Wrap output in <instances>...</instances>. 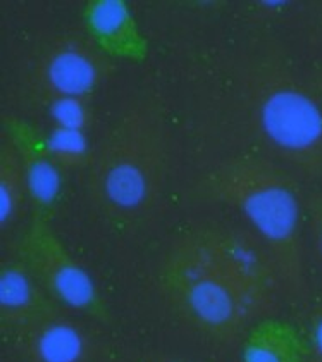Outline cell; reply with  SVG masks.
Wrapping results in <instances>:
<instances>
[{"instance_id":"18","label":"cell","mask_w":322,"mask_h":362,"mask_svg":"<svg viewBox=\"0 0 322 362\" xmlns=\"http://www.w3.org/2000/svg\"><path fill=\"white\" fill-rule=\"evenodd\" d=\"M316 23H317V30H319V33L322 37V6L319 7V11H317V14H316Z\"/></svg>"},{"instance_id":"3","label":"cell","mask_w":322,"mask_h":362,"mask_svg":"<svg viewBox=\"0 0 322 362\" xmlns=\"http://www.w3.org/2000/svg\"><path fill=\"white\" fill-rule=\"evenodd\" d=\"M202 192L209 200L239 212L273 254L286 293L305 297V207L292 176L267 157L234 156L212 169L202 181Z\"/></svg>"},{"instance_id":"14","label":"cell","mask_w":322,"mask_h":362,"mask_svg":"<svg viewBox=\"0 0 322 362\" xmlns=\"http://www.w3.org/2000/svg\"><path fill=\"white\" fill-rule=\"evenodd\" d=\"M305 216L314 247L322 262V190L312 192L305 200Z\"/></svg>"},{"instance_id":"11","label":"cell","mask_w":322,"mask_h":362,"mask_svg":"<svg viewBox=\"0 0 322 362\" xmlns=\"http://www.w3.org/2000/svg\"><path fill=\"white\" fill-rule=\"evenodd\" d=\"M28 200V178L21 152L13 139L4 140L0 147V226L4 230L18 221Z\"/></svg>"},{"instance_id":"9","label":"cell","mask_w":322,"mask_h":362,"mask_svg":"<svg viewBox=\"0 0 322 362\" xmlns=\"http://www.w3.org/2000/svg\"><path fill=\"white\" fill-rule=\"evenodd\" d=\"M307 354L305 337L292 322L266 317L246 333L242 362H304Z\"/></svg>"},{"instance_id":"10","label":"cell","mask_w":322,"mask_h":362,"mask_svg":"<svg viewBox=\"0 0 322 362\" xmlns=\"http://www.w3.org/2000/svg\"><path fill=\"white\" fill-rule=\"evenodd\" d=\"M13 140L18 145L23 164H25L30 202L35 206L37 216L45 218L47 211L52 209L59 192H61V168L54 163L52 157L47 152L45 141L38 145L37 141L26 140V135L23 132L14 133Z\"/></svg>"},{"instance_id":"12","label":"cell","mask_w":322,"mask_h":362,"mask_svg":"<svg viewBox=\"0 0 322 362\" xmlns=\"http://www.w3.org/2000/svg\"><path fill=\"white\" fill-rule=\"evenodd\" d=\"M45 148L61 169H86L93 152L90 151L85 132L64 128H56L50 133Z\"/></svg>"},{"instance_id":"6","label":"cell","mask_w":322,"mask_h":362,"mask_svg":"<svg viewBox=\"0 0 322 362\" xmlns=\"http://www.w3.org/2000/svg\"><path fill=\"white\" fill-rule=\"evenodd\" d=\"M114 69L112 57L95 40L81 35H62L35 59L30 88L47 104L90 100Z\"/></svg>"},{"instance_id":"16","label":"cell","mask_w":322,"mask_h":362,"mask_svg":"<svg viewBox=\"0 0 322 362\" xmlns=\"http://www.w3.org/2000/svg\"><path fill=\"white\" fill-rule=\"evenodd\" d=\"M133 362H193L183 359V357H174V356H164V354H154V356H145Z\"/></svg>"},{"instance_id":"17","label":"cell","mask_w":322,"mask_h":362,"mask_svg":"<svg viewBox=\"0 0 322 362\" xmlns=\"http://www.w3.org/2000/svg\"><path fill=\"white\" fill-rule=\"evenodd\" d=\"M309 86L312 88V92L316 93L317 98L322 102V68H317L310 76Z\"/></svg>"},{"instance_id":"1","label":"cell","mask_w":322,"mask_h":362,"mask_svg":"<svg viewBox=\"0 0 322 362\" xmlns=\"http://www.w3.org/2000/svg\"><path fill=\"white\" fill-rule=\"evenodd\" d=\"M172 309L215 344L231 345L273 317L285 286L270 254L233 226H200L172 240L157 267Z\"/></svg>"},{"instance_id":"7","label":"cell","mask_w":322,"mask_h":362,"mask_svg":"<svg viewBox=\"0 0 322 362\" xmlns=\"http://www.w3.org/2000/svg\"><path fill=\"white\" fill-rule=\"evenodd\" d=\"M14 350L25 362H97L104 341L92 326L62 313L16 332Z\"/></svg>"},{"instance_id":"2","label":"cell","mask_w":322,"mask_h":362,"mask_svg":"<svg viewBox=\"0 0 322 362\" xmlns=\"http://www.w3.org/2000/svg\"><path fill=\"white\" fill-rule=\"evenodd\" d=\"M171 160V129L164 107L154 97H138L92 152L86 195L109 221L138 226L162 202Z\"/></svg>"},{"instance_id":"13","label":"cell","mask_w":322,"mask_h":362,"mask_svg":"<svg viewBox=\"0 0 322 362\" xmlns=\"http://www.w3.org/2000/svg\"><path fill=\"white\" fill-rule=\"evenodd\" d=\"M88 102L90 100H61L49 104L50 114L56 121V128L85 132L92 121Z\"/></svg>"},{"instance_id":"15","label":"cell","mask_w":322,"mask_h":362,"mask_svg":"<svg viewBox=\"0 0 322 362\" xmlns=\"http://www.w3.org/2000/svg\"><path fill=\"white\" fill-rule=\"evenodd\" d=\"M305 344H307V354L304 362H322V305H317L310 317Z\"/></svg>"},{"instance_id":"4","label":"cell","mask_w":322,"mask_h":362,"mask_svg":"<svg viewBox=\"0 0 322 362\" xmlns=\"http://www.w3.org/2000/svg\"><path fill=\"white\" fill-rule=\"evenodd\" d=\"M242 98L257 139L278 160L322 181V102L276 54L249 62Z\"/></svg>"},{"instance_id":"8","label":"cell","mask_w":322,"mask_h":362,"mask_svg":"<svg viewBox=\"0 0 322 362\" xmlns=\"http://www.w3.org/2000/svg\"><path fill=\"white\" fill-rule=\"evenodd\" d=\"M64 313L61 305L43 290L21 259L6 262L0 271V320L11 332Z\"/></svg>"},{"instance_id":"5","label":"cell","mask_w":322,"mask_h":362,"mask_svg":"<svg viewBox=\"0 0 322 362\" xmlns=\"http://www.w3.org/2000/svg\"><path fill=\"white\" fill-rule=\"evenodd\" d=\"M19 259L62 309L74 310L98 322L111 320L107 305L92 276L69 254L42 216H35L23 235Z\"/></svg>"}]
</instances>
